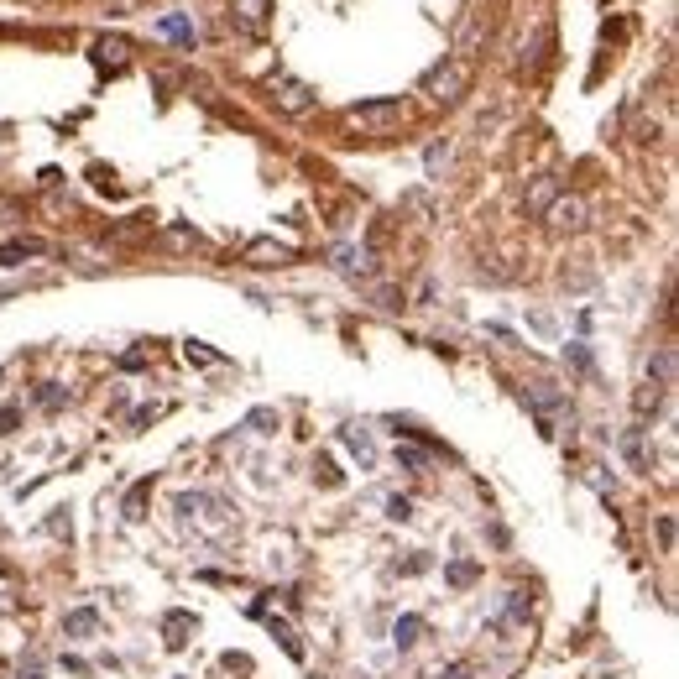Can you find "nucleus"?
<instances>
[{"label": "nucleus", "mask_w": 679, "mask_h": 679, "mask_svg": "<svg viewBox=\"0 0 679 679\" xmlns=\"http://www.w3.org/2000/svg\"><path fill=\"white\" fill-rule=\"evenodd\" d=\"M465 89H471V63L465 58H444V63H434L424 79H418V95H429L434 105H455Z\"/></svg>", "instance_id": "f257e3e1"}, {"label": "nucleus", "mask_w": 679, "mask_h": 679, "mask_svg": "<svg viewBox=\"0 0 679 679\" xmlns=\"http://www.w3.org/2000/svg\"><path fill=\"white\" fill-rule=\"evenodd\" d=\"M345 121L356 126V131H366V136H387L392 126L408 121V105L397 100V95H387V100H366V105H350Z\"/></svg>", "instance_id": "f03ea898"}, {"label": "nucleus", "mask_w": 679, "mask_h": 679, "mask_svg": "<svg viewBox=\"0 0 679 679\" xmlns=\"http://www.w3.org/2000/svg\"><path fill=\"white\" fill-rule=\"evenodd\" d=\"M178 512H183V518H199L209 538L230 533V523H236V518H230V507H225L220 497H209V491H183V497H178Z\"/></svg>", "instance_id": "7ed1b4c3"}, {"label": "nucleus", "mask_w": 679, "mask_h": 679, "mask_svg": "<svg viewBox=\"0 0 679 679\" xmlns=\"http://www.w3.org/2000/svg\"><path fill=\"white\" fill-rule=\"evenodd\" d=\"M267 100L283 110V115H309L314 110V84H303L293 74H272L267 79Z\"/></svg>", "instance_id": "20e7f679"}, {"label": "nucleus", "mask_w": 679, "mask_h": 679, "mask_svg": "<svg viewBox=\"0 0 679 679\" xmlns=\"http://www.w3.org/2000/svg\"><path fill=\"white\" fill-rule=\"evenodd\" d=\"M544 225L549 230H559V236H575V230H585V199L580 194H554V204L544 209Z\"/></svg>", "instance_id": "39448f33"}, {"label": "nucleus", "mask_w": 679, "mask_h": 679, "mask_svg": "<svg viewBox=\"0 0 679 679\" xmlns=\"http://www.w3.org/2000/svg\"><path fill=\"white\" fill-rule=\"evenodd\" d=\"M267 16H272V0H230V21L246 37H267Z\"/></svg>", "instance_id": "423d86ee"}, {"label": "nucleus", "mask_w": 679, "mask_h": 679, "mask_svg": "<svg viewBox=\"0 0 679 679\" xmlns=\"http://www.w3.org/2000/svg\"><path fill=\"white\" fill-rule=\"evenodd\" d=\"M241 256H246L251 267H288V262H298V251L288 241H251Z\"/></svg>", "instance_id": "0eeeda50"}, {"label": "nucleus", "mask_w": 679, "mask_h": 679, "mask_svg": "<svg viewBox=\"0 0 679 679\" xmlns=\"http://www.w3.org/2000/svg\"><path fill=\"white\" fill-rule=\"evenodd\" d=\"M664 392H669V387H659V382H643L638 392H632V418H638V429L648 424V418H659V408H664Z\"/></svg>", "instance_id": "6e6552de"}, {"label": "nucleus", "mask_w": 679, "mask_h": 679, "mask_svg": "<svg viewBox=\"0 0 679 679\" xmlns=\"http://www.w3.org/2000/svg\"><path fill=\"white\" fill-rule=\"evenodd\" d=\"M95 63L110 68V74H121V68L131 63V42H126V37H100V42H95Z\"/></svg>", "instance_id": "1a4fd4ad"}, {"label": "nucleus", "mask_w": 679, "mask_h": 679, "mask_svg": "<svg viewBox=\"0 0 679 679\" xmlns=\"http://www.w3.org/2000/svg\"><path fill=\"white\" fill-rule=\"evenodd\" d=\"M554 194H559V183L544 173V178H533L528 183V189H523V209H528V215H544V209L554 204Z\"/></svg>", "instance_id": "9d476101"}, {"label": "nucleus", "mask_w": 679, "mask_h": 679, "mask_svg": "<svg viewBox=\"0 0 679 679\" xmlns=\"http://www.w3.org/2000/svg\"><path fill=\"white\" fill-rule=\"evenodd\" d=\"M340 439H345V450L361 460V471H371V465H377V439H371L366 429H340Z\"/></svg>", "instance_id": "9b49d317"}, {"label": "nucleus", "mask_w": 679, "mask_h": 679, "mask_svg": "<svg viewBox=\"0 0 679 679\" xmlns=\"http://www.w3.org/2000/svg\"><path fill=\"white\" fill-rule=\"evenodd\" d=\"M63 632H68V638H95V632H100V612H95V606H79V612L63 617Z\"/></svg>", "instance_id": "f8f14e48"}, {"label": "nucleus", "mask_w": 679, "mask_h": 679, "mask_svg": "<svg viewBox=\"0 0 679 679\" xmlns=\"http://www.w3.org/2000/svg\"><path fill=\"white\" fill-rule=\"evenodd\" d=\"M27 256H48V246L42 241H6L0 246V267H21Z\"/></svg>", "instance_id": "ddd939ff"}, {"label": "nucleus", "mask_w": 679, "mask_h": 679, "mask_svg": "<svg viewBox=\"0 0 679 679\" xmlns=\"http://www.w3.org/2000/svg\"><path fill=\"white\" fill-rule=\"evenodd\" d=\"M335 267H340L345 277H366V272H371V256H366L361 246H340V251H335Z\"/></svg>", "instance_id": "4468645a"}, {"label": "nucleus", "mask_w": 679, "mask_h": 679, "mask_svg": "<svg viewBox=\"0 0 679 679\" xmlns=\"http://www.w3.org/2000/svg\"><path fill=\"white\" fill-rule=\"evenodd\" d=\"M199 622L189 617V612H168V617H162V632H168V648H183V643H189V632H194Z\"/></svg>", "instance_id": "2eb2a0df"}, {"label": "nucleus", "mask_w": 679, "mask_h": 679, "mask_svg": "<svg viewBox=\"0 0 679 679\" xmlns=\"http://www.w3.org/2000/svg\"><path fill=\"white\" fill-rule=\"evenodd\" d=\"M147 497H152V481H136V486L126 491V507H121V518H126V523H142V507H147Z\"/></svg>", "instance_id": "dca6fc26"}, {"label": "nucleus", "mask_w": 679, "mask_h": 679, "mask_svg": "<svg viewBox=\"0 0 679 679\" xmlns=\"http://www.w3.org/2000/svg\"><path fill=\"white\" fill-rule=\"evenodd\" d=\"M622 455H627L632 471H643V465H648V455H643V429H638V424L622 429Z\"/></svg>", "instance_id": "f3484780"}, {"label": "nucleus", "mask_w": 679, "mask_h": 679, "mask_svg": "<svg viewBox=\"0 0 679 679\" xmlns=\"http://www.w3.org/2000/svg\"><path fill=\"white\" fill-rule=\"evenodd\" d=\"M157 32H162V37H173V42H183V48H194V27H189V16H162V21H157Z\"/></svg>", "instance_id": "a211bd4d"}, {"label": "nucleus", "mask_w": 679, "mask_h": 679, "mask_svg": "<svg viewBox=\"0 0 679 679\" xmlns=\"http://www.w3.org/2000/svg\"><path fill=\"white\" fill-rule=\"evenodd\" d=\"M648 382H659V387H674V350L664 345L659 356L648 361Z\"/></svg>", "instance_id": "6ab92c4d"}, {"label": "nucleus", "mask_w": 679, "mask_h": 679, "mask_svg": "<svg viewBox=\"0 0 679 679\" xmlns=\"http://www.w3.org/2000/svg\"><path fill=\"white\" fill-rule=\"evenodd\" d=\"M277 424H283V418H277V408H251L241 429H251V434H277Z\"/></svg>", "instance_id": "aec40b11"}, {"label": "nucleus", "mask_w": 679, "mask_h": 679, "mask_svg": "<svg viewBox=\"0 0 679 679\" xmlns=\"http://www.w3.org/2000/svg\"><path fill=\"white\" fill-rule=\"evenodd\" d=\"M267 627H272V638L288 648V659H298V664H303V643H298V632H293L288 622H277V617H267Z\"/></svg>", "instance_id": "412c9836"}, {"label": "nucleus", "mask_w": 679, "mask_h": 679, "mask_svg": "<svg viewBox=\"0 0 679 679\" xmlns=\"http://www.w3.org/2000/svg\"><path fill=\"white\" fill-rule=\"evenodd\" d=\"M183 356H189L194 366H225V356H220V350H209L204 340H189V345H183Z\"/></svg>", "instance_id": "4be33fe9"}, {"label": "nucleus", "mask_w": 679, "mask_h": 679, "mask_svg": "<svg viewBox=\"0 0 679 679\" xmlns=\"http://www.w3.org/2000/svg\"><path fill=\"white\" fill-rule=\"evenodd\" d=\"M424 168H429V178H439L444 168H450V142H434V147L424 152Z\"/></svg>", "instance_id": "5701e85b"}, {"label": "nucleus", "mask_w": 679, "mask_h": 679, "mask_svg": "<svg viewBox=\"0 0 679 679\" xmlns=\"http://www.w3.org/2000/svg\"><path fill=\"white\" fill-rule=\"evenodd\" d=\"M418 638H424V617H403V622H397V648H413Z\"/></svg>", "instance_id": "b1692460"}, {"label": "nucleus", "mask_w": 679, "mask_h": 679, "mask_svg": "<svg viewBox=\"0 0 679 679\" xmlns=\"http://www.w3.org/2000/svg\"><path fill=\"white\" fill-rule=\"evenodd\" d=\"M397 460H403L408 471H424V465H429L434 455H429V450H418V444H397Z\"/></svg>", "instance_id": "393cba45"}, {"label": "nucleus", "mask_w": 679, "mask_h": 679, "mask_svg": "<svg viewBox=\"0 0 679 679\" xmlns=\"http://www.w3.org/2000/svg\"><path fill=\"white\" fill-rule=\"evenodd\" d=\"M565 361H570L575 371H591V350H585V340H570V345H565Z\"/></svg>", "instance_id": "a878e982"}, {"label": "nucleus", "mask_w": 679, "mask_h": 679, "mask_svg": "<svg viewBox=\"0 0 679 679\" xmlns=\"http://www.w3.org/2000/svg\"><path fill=\"white\" fill-rule=\"evenodd\" d=\"M173 403H147V408H136L131 413V429H142V424H152V418H162V413H168Z\"/></svg>", "instance_id": "bb28decb"}, {"label": "nucleus", "mask_w": 679, "mask_h": 679, "mask_svg": "<svg viewBox=\"0 0 679 679\" xmlns=\"http://www.w3.org/2000/svg\"><path fill=\"white\" fill-rule=\"evenodd\" d=\"M444 575H450V585H471V580H476L481 570H476V565H465V559H460V565H450Z\"/></svg>", "instance_id": "cd10ccee"}, {"label": "nucleus", "mask_w": 679, "mask_h": 679, "mask_svg": "<svg viewBox=\"0 0 679 679\" xmlns=\"http://www.w3.org/2000/svg\"><path fill=\"white\" fill-rule=\"evenodd\" d=\"M387 518H397V523L413 518V502H408V497H392V502H387Z\"/></svg>", "instance_id": "c85d7f7f"}, {"label": "nucleus", "mask_w": 679, "mask_h": 679, "mask_svg": "<svg viewBox=\"0 0 679 679\" xmlns=\"http://www.w3.org/2000/svg\"><path fill=\"white\" fill-rule=\"evenodd\" d=\"M585 471H591V486H596V491H612V476H606V465H585Z\"/></svg>", "instance_id": "c756f323"}, {"label": "nucleus", "mask_w": 679, "mask_h": 679, "mask_svg": "<svg viewBox=\"0 0 679 679\" xmlns=\"http://www.w3.org/2000/svg\"><path fill=\"white\" fill-rule=\"evenodd\" d=\"M314 476H319L324 486H340V476H335V465H330V460H319V465H314Z\"/></svg>", "instance_id": "7c9ffc66"}, {"label": "nucleus", "mask_w": 679, "mask_h": 679, "mask_svg": "<svg viewBox=\"0 0 679 679\" xmlns=\"http://www.w3.org/2000/svg\"><path fill=\"white\" fill-rule=\"evenodd\" d=\"M528 324H533V330H538V335H554V314H533Z\"/></svg>", "instance_id": "2f4dec72"}, {"label": "nucleus", "mask_w": 679, "mask_h": 679, "mask_svg": "<svg viewBox=\"0 0 679 679\" xmlns=\"http://www.w3.org/2000/svg\"><path fill=\"white\" fill-rule=\"evenodd\" d=\"M659 544L674 549V518H659Z\"/></svg>", "instance_id": "473e14b6"}, {"label": "nucleus", "mask_w": 679, "mask_h": 679, "mask_svg": "<svg viewBox=\"0 0 679 679\" xmlns=\"http://www.w3.org/2000/svg\"><path fill=\"white\" fill-rule=\"evenodd\" d=\"M16 418H21L16 408H0V434H11V429H16Z\"/></svg>", "instance_id": "72a5a7b5"}, {"label": "nucleus", "mask_w": 679, "mask_h": 679, "mask_svg": "<svg viewBox=\"0 0 679 679\" xmlns=\"http://www.w3.org/2000/svg\"><path fill=\"white\" fill-rule=\"evenodd\" d=\"M121 366H126V371H136V366H147V350H131V356H121Z\"/></svg>", "instance_id": "f704fd0d"}, {"label": "nucleus", "mask_w": 679, "mask_h": 679, "mask_svg": "<svg viewBox=\"0 0 679 679\" xmlns=\"http://www.w3.org/2000/svg\"><path fill=\"white\" fill-rule=\"evenodd\" d=\"M439 679H471V669H465V664H450V669H444Z\"/></svg>", "instance_id": "c9c22d12"}, {"label": "nucleus", "mask_w": 679, "mask_h": 679, "mask_svg": "<svg viewBox=\"0 0 679 679\" xmlns=\"http://www.w3.org/2000/svg\"><path fill=\"white\" fill-rule=\"evenodd\" d=\"M16 679H42V669H37V664H32V669H21V674H16Z\"/></svg>", "instance_id": "e433bc0d"}]
</instances>
